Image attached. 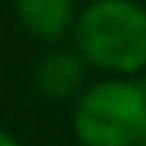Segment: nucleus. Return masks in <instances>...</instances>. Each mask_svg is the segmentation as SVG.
Masks as SVG:
<instances>
[{"instance_id": "obj_1", "label": "nucleus", "mask_w": 146, "mask_h": 146, "mask_svg": "<svg viewBox=\"0 0 146 146\" xmlns=\"http://www.w3.org/2000/svg\"><path fill=\"white\" fill-rule=\"evenodd\" d=\"M89 69L109 78H135L146 69V6L137 0H89L72 29Z\"/></svg>"}, {"instance_id": "obj_2", "label": "nucleus", "mask_w": 146, "mask_h": 146, "mask_svg": "<svg viewBox=\"0 0 146 146\" xmlns=\"http://www.w3.org/2000/svg\"><path fill=\"white\" fill-rule=\"evenodd\" d=\"M72 132L83 146H137L146 95L132 78H103L72 100Z\"/></svg>"}, {"instance_id": "obj_3", "label": "nucleus", "mask_w": 146, "mask_h": 146, "mask_svg": "<svg viewBox=\"0 0 146 146\" xmlns=\"http://www.w3.org/2000/svg\"><path fill=\"white\" fill-rule=\"evenodd\" d=\"M89 86V66L72 46H52L35 63V89L54 103L75 100Z\"/></svg>"}, {"instance_id": "obj_4", "label": "nucleus", "mask_w": 146, "mask_h": 146, "mask_svg": "<svg viewBox=\"0 0 146 146\" xmlns=\"http://www.w3.org/2000/svg\"><path fill=\"white\" fill-rule=\"evenodd\" d=\"M15 12L29 37L57 46L72 37L78 20V0H15Z\"/></svg>"}, {"instance_id": "obj_5", "label": "nucleus", "mask_w": 146, "mask_h": 146, "mask_svg": "<svg viewBox=\"0 0 146 146\" xmlns=\"http://www.w3.org/2000/svg\"><path fill=\"white\" fill-rule=\"evenodd\" d=\"M0 146H20V143H17V137H12L6 129H0Z\"/></svg>"}, {"instance_id": "obj_6", "label": "nucleus", "mask_w": 146, "mask_h": 146, "mask_svg": "<svg viewBox=\"0 0 146 146\" xmlns=\"http://www.w3.org/2000/svg\"><path fill=\"white\" fill-rule=\"evenodd\" d=\"M137 83H140V89H143V95H146V69L140 72V80H137Z\"/></svg>"}, {"instance_id": "obj_7", "label": "nucleus", "mask_w": 146, "mask_h": 146, "mask_svg": "<svg viewBox=\"0 0 146 146\" xmlns=\"http://www.w3.org/2000/svg\"><path fill=\"white\" fill-rule=\"evenodd\" d=\"M137 146H146V126H143V132H140V143Z\"/></svg>"}]
</instances>
